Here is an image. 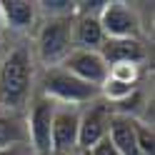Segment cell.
Returning <instances> with one entry per match:
<instances>
[{"label": "cell", "mask_w": 155, "mask_h": 155, "mask_svg": "<svg viewBox=\"0 0 155 155\" xmlns=\"http://www.w3.org/2000/svg\"><path fill=\"white\" fill-rule=\"evenodd\" d=\"M35 65L28 45H18L3 53L0 60V110L23 115L33 100Z\"/></svg>", "instance_id": "cell-1"}, {"label": "cell", "mask_w": 155, "mask_h": 155, "mask_svg": "<svg viewBox=\"0 0 155 155\" xmlns=\"http://www.w3.org/2000/svg\"><path fill=\"white\" fill-rule=\"evenodd\" d=\"M45 98H50L53 103L60 105H88L93 100L100 98V88H95L90 83H83L80 78L70 75L68 70H63L60 65L58 68H48L43 75V93Z\"/></svg>", "instance_id": "cell-2"}, {"label": "cell", "mask_w": 155, "mask_h": 155, "mask_svg": "<svg viewBox=\"0 0 155 155\" xmlns=\"http://www.w3.org/2000/svg\"><path fill=\"white\" fill-rule=\"evenodd\" d=\"M38 55L48 68H58L73 50V18H48L38 30Z\"/></svg>", "instance_id": "cell-3"}, {"label": "cell", "mask_w": 155, "mask_h": 155, "mask_svg": "<svg viewBox=\"0 0 155 155\" xmlns=\"http://www.w3.org/2000/svg\"><path fill=\"white\" fill-rule=\"evenodd\" d=\"M55 103L45 95H33L25 110V128H28V145L33 155H50V128H53Z\"/></svg>", "instance_id": "cell-4"}, {"label": "cell", "mask_w": 155, "mask_h": 155, "mask_svg": "<svg viewBox=\"0 0 155 155\" xmlns=\"http://www.w3.org/2000/svg\"><path fill=\"white\" fill-rule=\"evenodd\" d=\"M110 118H113L110 105L103 98L88 103V108L80 110V125H78V150H80V155L95 148L103 138H108Z\"/></svg>", "instance_id": "cell-5"}, {"label": "cell", "mask_w": 155, "mask_h": 155, "mask_svg": "<svg viewBox=\"0 0 155 155\" xmlns=\"http://www.w3.org/2000/svg\"><path fill=\"white\" fill-rule=\"evenodd\" d=\"M78 125H80V108L55 103L50 128V155L78 153Z\"/></svg>", "instance_id": "cell-6"}, {"label": "cell", "mask_w": 155, "mask_h": 155, "mask_svg": "<svg viewBox=\"0 0 155 155\" xmlns=\"http://www.w3.org/2000/svg\"><path fill=\"white\" fill-rule=\"evenodd\" d=\"M98 20L108 40H125V38L140 40V18L128 3H105Z\"/></svg>", "instance_id": "cell-7"}, {"label": "cell", "mask_w": 155, "mask_h": 155, "mask_svg": "<svg viewBox=\"0 0 155 155\" xmlns=\"http://www.w3.org/2000/svg\"><path fill=\"white\" fill-rule=\"evenodd\" d=\"M63 70H68L70 75L80 78L83 83H90L95 88L108 80V63L103 60L100 53L95 50H70L68 58L60 63Z\"/></svg>", "instance_id": "cell-8"}, {"label": "cell", "mask_w": 155, "mask_h": 155, "mask_svg": "<svg viewBox=\"0 0 155 155\" xmlns=\"http://www.w3.org/2000/svg\"><path fill=\"white\" fill-rule=\"evenodd\" d=\"M100 55L108 65L115 63H133V65H143L148 58V48L143 40L135 38H125V40H105V45L100 48Z\"/></svg>", "instance_id": "cell-9"}, {"label": "cell", "mask_w": 155, "mask_h": 155, "mask_svg": "<svg viewBox=\"0 0 155 155\" xmlns=\"http://www.w3.org/2000/svg\"><path fill=\"white\" fill-rule=\"evenodd\" d=\"M105 40L108 38H105L98 18H88V15H75L73 18V50H95V53H100Z\"/></svg>", "instance_id": "cell-10"}, {"label": "cell", "mask_w": 155, "mask_h": 155, "mask_svg": "<svg viewBox=\"0 0 155 155\" xmlns=\"http://www.w3.org/2000/svg\"><path fill=\"white\" fill-rule=\"evenodd\" d=\"M3 25L13 30H30L38 18V5L30 0H0Z\"/></svg>", "instance_id": "cell-11"}, {"label": "cell", "mask_w": 155, "mask_h": 155, "mask_svg": "<svg viewBox=\"0 0 155 155\" xmlns=\"http://www.w3.org/2000/svg\"><path fill=\"white\" fill-rule=\"evenodd\" d=\"M135 120L128 115H113L110 128H108V140L118 148L120 155H138V143H135Z\"/></svg>", "instance_id": "cell-12"}, {"label": "cell", "mask_w": 155, "mask_h": 155, "mask_svg": "<svg viewBox=\"0 0 155 155\" xmlns=\"http://www.w3.org/2000/svg\"><path fill=\"white\" fill-rule=\"evenodd\" d=\"M25 143H28L25 118L23 115H15V113L0 110V150L15 148V145H25Z\"/></svg>", "instance_id": "cell-13"}, {"label": "cell", "mask_w": 155, "mask_h": 155, "mask_svg": "<svg viewBox=\"0 0 155 155\" xmlns=\"http://www.w3.org/2000/svg\"><path fill=\"white\" fill-rule=\"evenodd\" d=\"M108 80L123 83V85H138V80H140V65H133V63L108 65Z\"/></svg>", "instance_id": "cell-14"}, {"label": "cell", "mask_w": 155, "mask_h": 155, "mask_svg": "<svg viewBox=\"0 0 155 155\" xmlns=\"http://www.w3.org/2000/svg\"><path fill=\"white\" fill-rule=\"evenodd\" d=\"M135 143H138V155H155V130H153V123L135 120Z\"/></svg>", "instance_id": "cell-15"}, {"label": "cell", "mask_w": 155, "mask_h": 155, "mask_svg": "<svg viewBox=\"0 0 155 155\" xmlns=\"http://www.w3.org/2000/svg\"><path fill=\"white\" fill-rule=\"evenodd\" d=\"M35 5L48 18H75V3L73 0H43V3H35Z\"/></svg>", "instance_id": "cell-16"}, {"label": "cell", "mask_w": 155, "mask_h": 155, "mask_svg": "<svg viewBox=\"0 0 155 155\" xmlns=\"http://www.w3.org/2000/svg\"><path fill=\"white\" fill-rule=\"evenodd\" d=\"M85 155H120V153H118V148H115L108 138H103L98 145H95V148H90Z\"/></svg>", "instance_id": "cell-17"}, {"label": "cell", "mask_w": 155, "mask_h": 155, "mask_svg": "<svg viewBox=\"0 0 155 155\" xmlns=\"http://www.w3.org/2000/svg\"><path fill=\"white\" fill-rule=\"evenodd\" d=\"M0 155H33L30 150V145H15V148H5V150H0Z\"/></svg>", "instance_id": "cell-18"}, {"label": "cell", "mask_w": 155, "mask_h": 155, "mask_svg": "<svg viewBox=\"0 0 155 155\" xmlns=\"http://www.w3.org/2000/svg\"><path fill=\"white\" fill-rule=\"evenodd\" d=\"M0 60H3V40H0Z\"/></svg>", "instance_id": "cell-19"}, {"label": "cell", "mask_w": 155, "mask_h": 155, "mask_svg": "<svg viewBox=\"0 0 155 155\" xmlns=\"http://www.w3.org/2000/svg\"><path fill=\"white\" fill-rule=\"evenodd\" d=\"M0 28H3V13H0Z\"/></svg>", "instance_id": "cell-20"}, {"label": "cell", "mask_w": 155, "mask_h": 155, "mask_svg": "<svg viewBox=\"0 0 155 155\" xmlns=\"http://www.w3.org/2000/svg\"><path fill=\"white\" fill-rule=\"evenodd\" d=\"M73 155H80V153H73Z\"/></svg>", "instance_id": "cell-21"}]
</instances>
